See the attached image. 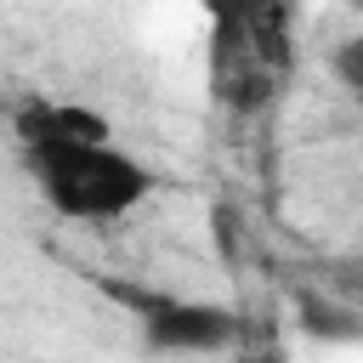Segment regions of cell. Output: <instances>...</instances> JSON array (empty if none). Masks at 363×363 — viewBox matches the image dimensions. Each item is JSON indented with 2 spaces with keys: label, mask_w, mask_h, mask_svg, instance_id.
Here are the masks:
<instances>
[{
  "label": "cell",
  "mask_w": 363,
  "mask_h": 363,
  "mask_svg": "<svg viewBox=\"0 0 363 363\" xmlns=\"http://www.w3.org/2000/svg\"><path fill=\"white\" fill-rule=\"evenodd\" d=\"M233 363H289V352H284V340L272 335V323H238Z\"/></svg>",
  "instance_id": "4"
},
{
  "label": "cell",
  "mask_w": 363,
  "mask_h": 363,
  "mask_svg": "<svg viewBox=\"0 0 363 363\" xmlns=\"http://www.w3.org/2000/svg\"><path fill=\"white\" fill-rule=\"evenodd\" d=\"M23 170L34 193L68 221H119L153 193V170L113 142L23 147Z\"/></svg>",
  "instance_id": "1"
},
{
  "label": "cell",
  "mask_w": 363,
  "mask_h": 363,
  "mask_svg": "<svg viewBox=\"0 0 363 363\" xmlns=\"http://www.w3.org/2000/svg\"><path fill=\"white\" fill-rule=\"evenodd\" d=\"M301 323L323 340H357V318L346 306H329V301H312V295L301 301Z\"/></svg>",
  "instance_id": "5"
},
{
  "label": "cell",
  "mask_w": 363,
  "mask_h": 363,
  "mask_svg": "<svg viewBox=\"0 0 363 363\" xmlns=\"http://www.w3.org/2000/svg\"><path fill=\"white\" fill-rule=\"evenodd\" d=\"M17 147H62V142H113V125L85 102H23L11 113Z\"/></svg>",
  "instance_id": "3"
},
{
  "label": "cell",
  "mask_w": 363,
  "mask_h": 363,
  "mask_svg": "<svg viewBox=\"0 0 363 363\" xmlns=\"http://www.w3.org/2000/svg\"><path fill=\"white\" fill-rule=\"evenodd\" d=\"M113 301L130 306L142 340L153 352L170 357H210V352H233L238 340V312L221 301H187V295H159V289H130V284H108Z\"/></svg>",
  "instance_id": "2"
}]
</instances>
